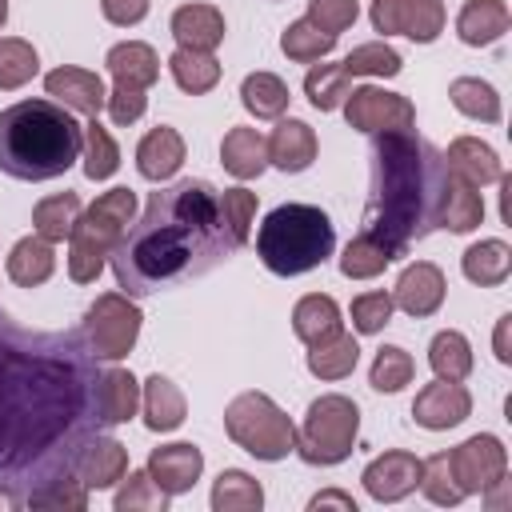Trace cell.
<instances>
[{
	"mask_svg": "<svg viewBox=\"0 0 512 512\" xmlns=\"http://www.w3.org/2000/svg\"><path fill=\"white\" fill-rule=\"evenodd\" d=\"M220 164L236 180H256L268 168V144H264V136L256 128H244V124L228 128L224 140H220Z\"/></svg>",
	"mask_w": 512,
	"mask_h": 512,
	"instance_id": "obj_23",
	"label": "cell"
},
{
	"mask_svg": "<svg viewBox=\"0 0 512 512\" xmlns=\"http://www.w3.org/2000/svg\"><path fill=\"white\" fill-rule=\"evenodd\" d=\"M148 8H152V0H100L104 20L116 24V28H132V24H140V20L148 16Z\"/></svg>",
	"mask_w": 512,
	"mask_h": 512,
	"instance_id": "obj_53",
	"label": "cell"
},
{
	"mask_svg": "<svg viewBox=\"0 0 512 512\" xmlns=\"http://www.w3.org/2000/svg\"><path fill=\"white\" fill-rule=\"evenodd\" d=\"M348 312H352V328H356L360 336H376V332H384V324L392 320L396 304H392V292H360Z\"/></svg>",
	"mask_w": 512,
	"mask_h": 512,
	"instance_id": "obj_50",
	"label": "cell"
},
{
	"mask_svg": "<svg viewBox=\"0 0 512 512\" xmlns=\"http://www.w3.org/2000/svg\"><path fill=\"white\" fill-rule=\"evenodd\" d=\"M172 36H176V48L212 52L224 40V16L212 4H184L172 12Z\"/></svg>",
	"mask_w": 512,
	"mask_h": 512,
	"instance_id": "obj_26",
	"label": "cell"
},
{
	"mask_svg": "<svg viewBox=\"0 0 512 512\" xmlns=\"http://www.w3.org/2000/svg\"><path fill=\"white\" fill-rule=\"evenodd\" d=\"M52 268H56V252H52V244H48L44 236H36V232L24 236V240H16L12 252H8V260H4L8 280L20 284V288L44 284V280L52 276Z\"/></svg>",
	"mask_w": 512,
	"mask_h": 512,
	"instance_id": "obj_28",
	"label": "cell"
},
{
	"mask_svg": "<svg viewBox=\"0 0 512 512\" xmlns=\"http://www.w3.org/2000/svg\"><path fill=\"white\" fill-rule=\"evenodd\" d=\"M136 192L132 188H108L100 192L76 220L68 236V276L76 284H92L104 272L108 252L120 244L128 224L136 220Z\"/></svg>",
	"mask_w": 512,
	"mask_h": 512,
	"instance_id": "obj_6",
	"label": "cell"
},
{
	"mask_svg": "<svg viewBox=\"0 0 512 512\" xmlns=\"http://www.w3.org/2000/svg\"><path fill=\"white\" fill-rule=\"evenodd\" d=\"M80 160H84V176L88 180H108L120 168V148L112 140V132L92 116L84 124V144H80Z\"/></svg>",
	"mask_w": 512,
	"mask_h": 512,
	"instance_id": "obj_41",
	"label": "cell"
},
{
	"mask_svg": "<svg viewBox=\"0 0 512 512\" xmlns=\"http://www.w3.org/2000/svg\"><path fill=\"white\" fill-rule=\"evenodd\" d=\"M512 312H504L500 320H496V336H492V352H496V360L500 364H512Z\"/></svg>",
	"mask_w": 512,
	"mask_h": 512,
	"instance_id": "obj_54",
	"label": "cell"
},
{
	"mask_svg": "<svg viewBox=\"0 0 512 512\" xmlns=\"http://www.w3.org/2000/svg\"><path fill=\"white\" fill-rule=\"evenodd\" d=\"M480 220H484V196H480V188H472V184H464L460 176L448 172L444 200H440V228L464 236V232L480 228Z\"/></svg>",
	"mask_w": 512,
	"mask_h": 512,
	"instance_id": "obj_30",
	"label": "cell"
},
{
	"mask_svg": "<svg viewBox=\"0 0 512 512\" xmlns=\"http://www.w3.org/2000/svg\"><path fill=\"white\" fill-rule=\"evenodd\" d=\"M220 216L228 224V232L236 236V244L244 248L252 236V220H256V192L248 188H224L220 192Z\"/></svg>",
	"mask_w": 512,
	"mask_h": 512,
	"instance_id": "obj_49",
	"label": "cell"
},
{
	"mask_svg": "<svg viewBox=\"0 0 512 512\" xmlns=\"http://www.w3.org/2000/svg\"><path fill=\"white\" fill-rule=\"evenodd\" d=\"M144 472L156 480L160 492L180 496V492H188V488L200 480V472H204V452H200L196 444H184V440L160 444V448H152Z\"/></svg>",
	"mask_w": 512,
	"mask_h": 512,
	"instance_id": "obj_18",
	"label": "cell"
},
{
	"mask_svg": "<svg viewBox=\"0 0 512 512\" xmlns=\"http://www.w3.org/2000/svg\"><path fill=\"white\" fill-rule=\"evenodd\" d=\"M336 248V228L316 204H280L256 228V256L276 276H300L324 264Z\"/></svg>",
	"mask_w": 512,
	"mask_h": 512,
	"instance_id": "obj_5",
	"label": "cell"
},
{
	"mask_svg": "<svg viewBox=\"0 0 512 512\" xmlns=\"http://www.w3.org/2000/svg\"><path fill=\"white\" fill-rule=\"evenodd\" d=\"M348 92H352V76L344 64H312L304 76V96L320 112H336Z\"/></svg>",
	"mask_w": 512,
	"mask_h": 512,
	"instance_id": "obj_40",
	"label": "cell"
},
{
	"mask_svg": "<svg viewBox=\"0 0 512 512\" xmlns=\"http://www.w3.org/2000/svg\"><path fill=\"white\" fill-rule=\"evenodd\" d=\"M344 116H348V128L356 132H404L416 124V104L400 92H388V88H376V84H364V88H352L344 96Z\"/></svg>",
	"mask_w": 512,
	"mask_h": 512,
	"instance_id": "obj_10",
	"label": "cell"
},
{
	"mask_svg": "<svg viewBox=\"0 0 512 512\" xmlns=\"http://www.w3.org/2000/svg\"><path fill=\"white\" fill-rule=\"evenodd\" d=\"M388 264H392V252H388L376 236H368L364 228L348 240V248H344V256H340V272H344L348 280H372V276H380Z\"/></svg>",
	"mask_w": 512,
	"mask_h": 512,
	"instance_id": "obj_42",
	"label": "cell"
},
{
	"mask_svg": "<svg viewBox=\"0 0 512 512\" xmlns=\"http://www.w3.org/2000/svg\"><path fill=\"white\" fill-rule=\"evenodd\" d=\"M96 408H100L104 428L128 424L140 412V380L128 368H120V364L104 368L100 380H96Z\"/></svg>",
	"mask_w": 512,
	"mask_h": 512,
	"instance_id": "obj_21",
	"label": "cell"
},
{
	"mask_svg": "<svg viewBox=\"0 0 512 512\" xmlns=\"http://www.w3.org/2000/svg\"><path fill=\"white\" fill-rule=\"evenodd\" d=\"M512 24V12L504 0H464L460 16H456V36L472 48L496 44Z\"/></svg>",
	"mask_w": 512,
	"mask_h": 512,
	"instance_id": "obj_25",
	"label": "cell"
},
{
	"mask_svg": "<svg viewBox=\"0 0 512 512\" xmlns=\"http://www.w3.org/2000/svg\"><path fill=\"white\" fill-rule=\"evenodd\" d=\"M372 28L380 36H408L432 44L444 32V0H372Z\"/></svg>",
	"mask_w": 512,
	"mask_h": 512,
	"instance_id": "obj_11",
	"label": "cell"
},
{
	"mask_svg": "<svg viewBox=\"0 0 512 512\" xmlns=\"http://www.w3.org/2000/svg\"><path fill=\"white\" fill-rule=\"evenodd\" d=\"M428 364H432V372L440 380H464L472 372V344H468V336L456 332V328L436 332L432 344H428Z\"/></svg>",
	"mask_w": 512,
	"mask_h": 512,
	"instance_id": "obj_39",
	"label": "cell"
},
{
	"mask_svg": "<svg viewBox=\"0 0 512 512\" xmlns=\"http://www.w3.org/2000/svg\"><path fill=\"white\" fill-rule=\"evenodd\" d=\"M460 268H464V276H468L472 284L496 288V284H504L508 272H512V248H508L504 240H480V244H472V248L460 256Z\"/></svg>",
	"mask_w": 512,
	"mask_h": 512,
	"instance_id": "obj_35",
	"label": "cell"
},
{
	"mask_svg": "<svg viewBox=\"0 0 512 512\" xmlns=\"http://www.w3.org/2000/svg\"><path fill=\"white\" fill-rule=\"evenodd\" d=\"M80 212H84V208H80V196H76V192H52V196H44V200L32 208V232L44 236L48 244H60V240L72 236Z\"/></svg>",
	"mask_w": 512,
	"mask_h": 512,
	"instance_id": "obj_34",
	"label": "cell"
},
{
	"mask_svg": "<svg viewBox=\"0 0 512 512\" xmlns=\"http://www.w3.org/2000/svg\"><path fill=\"white\" fill-rule=\"evenodd\" d=\"M84 124L56 100H20L0 112V172L12 180H56L80 160Z\"/></svg>",
	"mask_w": 512,
	"mask_h": 512,
	"instance_id": "obj_4",
	"label": "cell"
},
{
	"mask_svg": "<svg viewBox=\"0 0 512 512\" xmlns=\"http://www.w3.org/2000/svg\"><path fill=\"white\" fill-rule=\"evenodd\" d=\"M444 164L452 176H460L464 184L472 188H484V184H496L504 176V164L496 156L492 144H484L480 136H456L444 152Z\"/></svg>",
	"mask_w": 512,
	"mask_h": 512,
	"instance_id": "obj_20",
	"label": "cell"
},
{
	"mask_svg": "<svg viewBox=\"0 0 512 512\" xmlns=\"http://www.w3.org/2000/svg\"><path fill=\"white\" fill-rule=\"evenodd\" d=\"M40 72V56L28 40L20 36H0V92L24 88Z\"/></svg>",
	"mask_w": 512,
	"mask_h": 512,
	"instance_id": "obj_44",
	"label": "cell"
},
{
	"mask_svg": "<svg viewBox=\"0 0 512 512\" xmlns=\"http://www.w3.org/2000/svg\"><path fill=\"white\" fill-rule=\"evenodd\" d=\"M468 416H472V396H468V388L460 380H440L436 376L412 400V420L420 428H428V432H448V428L464 424Z\"/></svg>",
	"mask_w": 512,
	"mask_h": 512,
	"instance_id": "obj_14",
	"label": "cell"
},
{
	"mask_svg": "<svg viewBox=\"0 0 512 512\" xmlns=\"http://www.w3.org/2000/svg\"><path fill=\"white\" fill-rule=\"evenodd\" d=\"M44 92L64 104L68 112H80V116H100L104 100H108V88L96 72L88 68H76V64H60L44 76Z\"/></svg>",
	"mask_w": 512,
	"mask_h": 512,
	"instance_id": "obj_17",
	"label": "cell"
},
{
	"mask_svg": "<svg viewBox=\"0 0 512 512\" xmlns=\"http://www.w3.org/2000/svg\"><path fill=\"white\" fill-rule=\"evenodd\" d=\"M112 508L116 512H164L168 508V492H160L148 472H128V480L116 492Z\"/></svg>",
	"mask_w": 512,
	"mask_h": 512,
	"instance_id": "obj_48",
	"label": "cell"
},
{
	"mask_svg": "<svg viewBox=\"0 0 512 512\" xmlns=\"http://www.w3.org/2000/svg\"><path fill=\"white\" fill-rule=\"evenodd\" d=\"M140 408H144V424L152 432H176L184 424V416H188L184 392L160 372L140 384Z\"/></svg>",
	"mask_w": 512,
	"mask_h": 512,
	"instance_id": "obj_24",
	"label": "cell"
},
{
	"mask_svg": "<svg viewBox=\"0 0 512 512\" xmlns=\"http://www.w3.org/2000/svg\"><path fill=\"white\" fill-rule=\"evenodd\" d=\"M360 16V4L356 0H308V20L332 36H340L344 28H352Z\"/></svg>",
	"mask_w": 512,
	"mask_h": 512,
	"instance_id": "obj_52",
	"label": "cell"
},
{
	"mask_svg": "<svg viewBox=\"0 0 512 512\" xmlns=\"http://www.w3.org/2000/svg\"><path fill=\"white\" fill-rule=\"evenodd\" d=\"M340 64L348 68V76H396V72L404 68L400 52H396L392 44H384V40L356 44V48H352V52H348Z\"/></svg>",
	"mask_w": 512,
	"mask_h": 512,
	"instance_id": "obj_46",
	"label": "cell"
},
{
	"mask_svg": "<svg viewBox=\"0 0 512 512\" xmlns=\"http://www.w3.org/2000/svg\"><path fill=\"white\" fill-rule=\"evenodd\" d=\"M412 376H416V360L400 348V344H384L380 352H376V360H372V368H368V384L376 388V392H400L404 384H412Z\"/></svg>",
	"mask_w": 512,
	"mask_h": 512,
	"instance_id": "obj_45",
	"label": "cell"
},
{
	"mask_svg": "<svg viewBox=\"0 0 512 512\" xmlns=\"http://www.w3.org/2000/svg\"><path fill=\"white\" fill-rule=\"evenodd\" d=\"M444 292H448V280L444 272L432 264V260H416L408 264L400 276H396V288H392V304L416 320L432 316L440 304H444Z\"/></svg>",
	"mask_w": 512,
	"mask_h": 512,
	"instance_id": "obj_16",
	"label": "cell"
},
{
	"mask_svg": "<svg viewBox=\"0 0 512 512\" xmlns=\"http://www.w3.org/2000/svg\"><path fill=\"white\" fill-rule=\"evenodd\" d=\"M308 508H344V512H356V500H352L348 492H336V488H328V492L312 496V504H308Z\"/></svg>",
	"mask_w": 512,
	"mask_h": 512,
	"instance_id": "obj_55",
	"label": "cell"
},
{
	"mask_svg": "<svg viewBox=\"0 0 512 512\" xmlns=\"http://www.w3.org/2000/svg\"><path fill=\"white\" fill-rule=\"evenodd\" d=\"M420 492H424L432 504H440V508H452V504L464 500V492H460V484H456V476H452L448 452H436V456L424 460V468H420Z\"/></svg>",
	"mask_w": 512,
	"mask_h": 512,
	"instance_id": "obj_47",
	"label": "cell"
},
{
	"mask_svg": "<svg viewBox=\"0 0 512 512\" xmlns=\"http://www.w3.org/2000/svg\"><path fill=\"white\" fill-rule=\"evenodd\" d=\"M332 48H336V36L324 32V28H316L308 16L292 20V24L280 32V52H284L288 60H296V64H320Z\"/></svg>",
	"mask_w": 512,
	"mask_h": 512,
	"instance_id": "obj_38",
	"label": "cell"
},
{
	"mask_svg": "<svg viewBox=\"0 0 512 512\" xmlns=\"http://www.w3.org/2000/svg\"><path fill=\"white\" fill-rule=\"evenodd\" d=\"M224 432L236 448H244L256 460H284L296 448V428L288 412L268 392H240L224 408Z\"/></svg>",
	"mask_w": 512,
	"mask_h": 512,
	"instance_id": "obj_7",
	"label": "cell"
},
{
	"mask_svg": "<svg viewBox=\"0 0 512 512\" xmlns=\"http://www.w3.org/2000/svg\"><path fill=\"white\" fill-rule=\"evenodd\" d=\"M448 100H452V108H456L460 116L480 120V124H500V116H504L500 92H496L488 80H480V76H456V80L448 84Z\"/></svg>",
	"mask_w": 512,
	"mask_h": 512,
	"instance_id": "obj_32",
	"label": "cell"
},
{
	"mask_svg": "<svg viewBox=\"0 0 512 512\" xmlns=\"http://www.w3.org/2000/svg\"><path fill=\"white\" fill-rule=\"evenodd\" d=\"M444 180H448V164L432 140L416 136L412 128L376 132L364 232L376 236L392 252V260H400L416 240L440 228Z\"/></svg>",
	"mask_w": 512,
	"mask_h": 512,
	"instance_id": "obj_3",
	"label": "cell"
},
{
	"mask_svg": "<svg viewBox=\"0 0 512 512\" xmlns=\"http://www.w3.org/2000/svg\"><path fill=\"white\" fill-rule=\"evenodd\" d=\"M96 356L76 332L24 328L0 312V508L52 476H68L80 448L104 432Z\"/></svg>",
	"mask_w": 512,
	"mask_h": 512,
	"instance_id": "obj_1",
	"label": "cell"
},
{
	"mask_svg": "<svg viewBox=\"0 0 512 512\" xmlns=\"http://www.w3.org/2000/svg\"><path fill=\"white\" fill-rule=\"evenodd\" d=\"M236 248L220 216V192L208 180H176L148 196L108 260L128 296H152L208 276Z\"/></svg>",
	"mask_w": 512,
	"mask_h": 512,
	"instance_id": "obj_2",
	"label": "cell"
},
{
	"mask_svg": "<svg viewBox=\"0 0 512 512\" xmlns=\"http://www.w3.org/2000/svg\"><path fill=\"white\" fill-rule=\"evenodd\" d=\"M140 324H144V316L128 292H104L88 304V312L80 320V336L96 360L116 364L136 348Z\"/></svg>",
	"mask_w": 512,
	"mask_h": 512,
	"instance_id": "obj_9",
	"label": "cell"
},
{
	"mask_svg": "<svg viewBox=\"0 0 512 512\" xmlns=\"http://www.w3.org/2000/svg\"><path fill=\"white\" fill-rule=\"evenodd\" d=\"M356 360H360V344L344 328L320 344H308V372L316 380H344L356 372Z\"/></svg>",
	"mask_w": 512,
	"mask_h": 512,
	"instance_id": "obj_31",
	"label": "cell"
},
{
	"mask_svg": "<svg viewBox=\"0 0 512 512\" xmlns=\"http://www.w3.org/2000/svg\"><path fill=\"white\" fill-rule=\"evenodd\" d=\"M4 20H8V0H0V28H4Z\"/></svg>",
	"mask_w": 512,
	"mask_h": 512,
	"instance_id": "obj_56",
	"label": "cell"
},
{
	"mask_svg": "<svg viewBox=\"0 0 512 512\" xmlns=\"http://www.w3.org/2000/svg\"><path fill=\"white\" fill-rule=\"evenodd\" d=\"M268 164H276L280 172H304L316 160V132L304 120H276V128L268 132Z\"/></svg>",
	"mask_w": 512,
	"mask_h": 512,
	"instance_id": "obj_22",
	"label": "cell"
},
{
	"mask_svg": "<svg viewBox=\"0 0 512 512\" xmlns=\"http://www.w3.org/2000/svg\"><path fill=\"white\" fill-rule=\"evenodd\" d=\"M420 468H424V460H420L416 452L388 448V452H380L376 460L364 464L360 484H364V492H368L372 500L396 504V500H404V496H412V492L420 488Z\"/></svg>",
	"mask_w": 512,
	"mask_h": 512,
	"instance_id": "obj_13",
	"label": "cell"
},
{
	"mask_svg": "<svg viewBox=\"0 0 512 512\" xmlns=\"http://www.w3.org/2000/svg\"><path fill=\"white\" fill-rule=\"evenodd\" d=\"M104 64H108L112 80H120V84L152 88L160 80V56L144 40H120V44H112L108 56H104Z\"/></svg>",
	"mask_w": 512,
	"mask_h": 512,
	"instance_id": "obj_27",
	"label": "cell"
},
{
	"mask_svg": "<svg viewBox=\"0 0 512 512\" xmlns=\"http://www.w3.org/2000/svg\"><path fill=\"white\" fill-rule=\"evenodd\" d=\"M168 72H172L176 88L188 96H204L220 84V60L212 52H196V48H176L168 56Z\"/></svg>",
	"mask_w": 512,
	"mask_h": 512,
	"instance_id": "obj_33",
	"label": "cell"
},
{
	"mask_svg": "<svg viewBox=\"0 0 512 512\" xmlns=\"http://www.w3.org/2000/svg\"><path fill=\"white\" fill-rule=\"evenodd\" d=\"M448 464H452L460 492L472 496V492H484L488 484H496L500 476H508V448L500 444V436L476 432L448 452Z\"/></svg>",
	"mask_w": 512,
	"mask_h": 512,
	"instance_id": "obj_12",
	"label": "cell"
},
{
	"mask_svg": "<svg viewBox=\"0 0 512 512\" xmlns=\"http://www.w3.org/2000/svg\"><path fill=\"white\" fill-rule=\"evenodd\" d=\"M340 328H344V320H340V304L332 296L308 292V296L296 300V308H292V332L304 344H320V340L336 336Z\"/></svg>",
	"mask_w": 512,
	"mask_h": 512,
	"instance_id": "obj_29",
	"label": "cell"
},
{
	"mask_svg": "<svg viewBox=\"0 0 512 512\" xmlns=\"http://www.w3.org/2000/svg\"><path fill=\"white\" fill-rule=\"evenodd\" d=\"M356 436H360V408L348 396H340V392H324V396H316L308 404L292 452L304 464L332 468V464H340V460L352 456Z\"/></svg>",
	"mask_w": 512,
	"mask_h": 512,
	"instance_id": "obj_8",
	"label": "cell"
},
{
	"mask_svg": "<svg viewBox=\"0 0 512 512\" xmlns=\"http://www.w3.org/2000/svg\"><path fill=\"white\" fill-rule=\"evenodd\" d=\"M148 88H136V84H112V92H108V100H104V108H108V116H112V124L116 128H128V124H136L144 112H148V96H144Z\"/></svg>",
	"mask_w": 512,
	"mask_h": 512,
	"instance_id": "obj_51",
	"label": "cell"
},
{
	"mask_svg": "<svg viewBox=\"0 0 512 512\" xmlns=\"http://www.w3.org/2000/svg\"><path fill=\"white\" fill-rule=\"evenodd\" d=\"M288 84L276 72H248L240 84V104L256 116V120H280L288 108Z\"/></svg>",
	"mask_w": 512,
	"mask_h": 512,
	"instance_id": "obj_36",
	"label": "cell"
},
{
	"mask_svg": "<svg viewBox=\"0 0 512 512\" xmlns=\"http://www.w3.org/2000/svg\"><path fill=\"white\" fill-rule=\"evenodd\" d=\"M72 476L92 492H104V488H116L124 476H128V448L116 440V436H104V432H96L84 448H80V456H76V464H72Z\"/></svg>",
	"mask_w": 512,
	"mask_h": 512,
	"instance_id": "obj_15",
	"label": "cell"
},
{
	"mask_svg": "<svg viewBox=\"0 0 512 512\" xmlns=\"http://www.w3.org/2000/svg\"><path fill=\"white\" fill-rule=\"evenodd\" d=\"M184 156H188L184 136H180L176 128H168V124H156V128H148L144 140L136 144V172H140L144 180L160 184V180H172V176L180 172Z\"/></svg>",
	"mask_w": 512,
	"mask_h": 512,
	"instance_id": "obj_19",
	"label": "cell"
},
{
	"mask_svg": "<svg viewBox=\"0 0 512 512\" xmlns=\"http://www.w3.org/2000/svg\"><path fill=\"white\" fill-rule=\"evenodd\" d=\"M24 508H32V512H64V508H72V512H80V508H88V488L72 472L68 476H52L48 484H40V488H32L24 496Z\"/></svg>",
	"mask_w": 512,
	"mask_h": 512,
	"instance_id": "obj_43",
	"label": "cell"
},
{
	"mask_svg": "<svg viewBox=\"0 0 512 512\" xmlns=\"http://www.w3.org/2000/svg\"><path fill=\"white\" fill-rule=\"evenodd\" d=\"M264 488L240 468H224L212 484V512H260Z\"/></svg>",
	"mask_w": 512,
	"mask_h": 512,
	"instance_id": "obj_37",
	"label": "cell"
}]
</instances>
